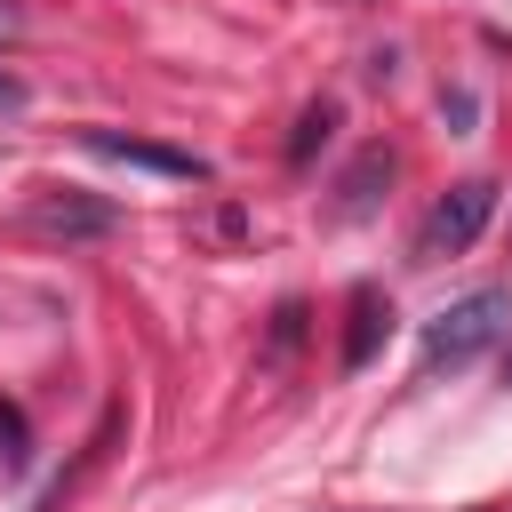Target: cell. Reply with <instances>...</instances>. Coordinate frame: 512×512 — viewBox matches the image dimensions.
Instances as JSON below:
<instances>
[{
	"label": "cell",
	"mask_w": 512,
	"mask_h": 512,
	"mask_svg": "<svg viewBox=\"0 0 512 512\" xmlns=\"http://www.w3.org/2000/svg\"><path fill=\"white\" fill-rule=\"evenodd\" d=\"M32 232H112L120 216L104 208V200H72V192H48V200H32V216H24Z\"/></svg>",
	"instance_id": "cell-5"
},
{
	"label": "cell",
	"mask_w": 512,
	"mask_h": 512,
	"mask_svg": "<svg viewBox=\"0 0 512 512\" xmlns=\"http://www.w3.org/2000/svg\"><path fill=\"white\" fill-rule=\"evenodd\" d=\"M328 128H336V104H304V120H296V136H288V160L304 168V160L328 144Z\"/></svg>",
	"instance_id": "cell-7"
},
{
	"label": "cell",
	"mask_w": 512,
	"mask_h": 512,
	"mask_svg": "<svg viewBox=\"0 0 512 512\" xmlns=\"http://www.w3.org/2000/svg\"><path fill=\"white\" fill-rule=\"evenodd\" d=\"M8 32H16V8H8V0H0V40H8Z\"/></svg>",
	"instance_id": "cell-11"
},
{
	"label": "cell",
	"mask_w": 512,
	"mask_h": 512,
	"mask_svg": "<svg viewBox=\"0 0 512 512\" xmlns=\"http://www.w3.org/2000/svg\"><path fill=\"white\" fill-rule=\"evenodd\" d=\"M384 328H392V296L360 280V288H352V328H344V368H368L376 344H384Z\"/></svg>",
	"instance_id": "cell-4"
},
{
	"label": "cell",
	"mask_w": 512,
	"mask_h": 512,
	"mask_svg": "<svg viewBox=\"0 0 512 512\" xmlns=\"http://www.w3.org/2000/svg\"><path fill=\"white\" fill-rule=\"evenodd\" d=\"M296 328H304V312H296V304H280V320H272V344H296Z\"/></svg>",
	"instance_id": "cell-9"
},
{
	"label": "cell",
	"mask_w": 512,
	"mask_h": 512,
	"mask_svg": "<svg viewBox=\"0 0 512 512\" xmlns=\"http://www.w3.org/2000/svg\"><path fill=\"white\" fill-rule=\"evenodd\" d=\"M504 328H512V296H504V288H472L464 304H448V312L424 328V376L464 368V360H472V352H488Z\"/></svg>",
	"instance_id": "cell-1"
},
{
	"label": "cell",
	"mask_w": 512,
	"mask_h": 512,
	"mask_svg": "<svg viewBox=\"0 0 512 512\" xmlns=\"http://www.w3.org/2000/svg\"><path fill=\"white\" fill-rule=\"evenodd\" d=\"M80 144L96 160H120V168H152V176H176V184H200L208 160L200 152H176V144H152V136H120V128H80Z\"/></svg>",
	"instance_id": "cell-3"
},
{
	"label": "cell",
	"mask_w": 512,
	"mask_h": 512,
	"mask_svg": "<svg viewBox=\"0 0 512 512\" xmlns=\"http://www.w3.org/2000/svg\"><path fill=\"white\" fill-rule=\"evenodd\" d=\"M504 384H512V360H504Z\"/></svg>",
	"instance_id": "cell-12"
},
{
	"label": "cell",
	"mask_w": 512,
	"mask_h": 512,
	"mask_svg": "<svg viewBox=\"0 0 512 512\" xmlns=\"http://www.w3.org/2000/svg\"><path fill=\"white\" fill-rule=\"evenodd\" d=\"M488 216H496V184H488V176H464V184H448V192L432 200L424 232H416V264L464 256V248H472V240L488 232Z\"/></svg>",
	"instance_id": "cell-2"
},
{
	"label": "cell",
	"mask_w": 512,
	"mask_h": 512,
	"mask_svg": "<svg viewBox=\"0 0 512 512\" xmlns=\"http://www.w3.org/2000/svg\"><path fill=\"white\" fill-rule=\"evenodd\" d=\"M0 112H24V80H8V72H0Z\"/></svg>",
	"instance_id": "cell-10"
},
{
	"label": "cell",
	"mask_w": 512,
	"mask_h": 512,
	"mask_svg": "<svg viewBox=\"0 0 512 512\" xmlns=\"http://www.w3.org/2000/svg\"><path fill=\"white\" fill-rule=\"evenodd\" d=\"M0 472H8V464H0Z\"/></svg>",
	"instance_id": "cell-13"
},
{
	"label": "cell",
	"mask_w": 512,
	"mask_h": 512,
	"mask_svg": "<svg viewBox=\"0 0 512 512\" xmlns=\"http://www.w3.org/2000/svg\"><path fill=\"white\" fill-rule=\"evenodd\" d=\"M384 176H392V152H384V144H368V152L352 160V176H344V200H336V216H344V224H352V216H368Z\"/></svg>",
	"instance_id": "cell-6"
},
{
	"label": "cell",
	"mask_w": 512,
	"mask_h": 512,
	"mask_svg": "<svg viewBox=\"0 0 512 512\" xmlns=\"http://www.w3.org/2000/svg\"><path fill=\"white\" fill-rule=\"evenodd\" d=\"M0 464H8V472H24V464H32V448H24V416H16L8 400H0Z\"/></svg>",
	"instance_id": "cell-8"
}]
</instances>
